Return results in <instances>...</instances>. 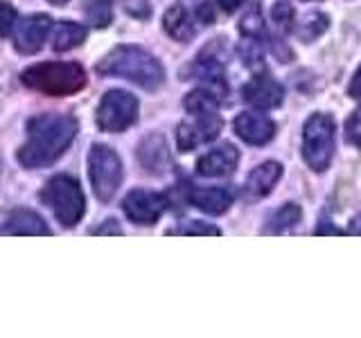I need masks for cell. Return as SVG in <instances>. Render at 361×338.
I'll list each match as a JSON object with an SVG mask.
<instances>
[{"label":"cell","instance_id":"obj_1","mask_svg":"<svg viewBox=\"0 0 361 338\" xmlns=\"http://www.w3.org/2000/svg\"><path fill=\"white\" fill-rule=\"evenodd\" d=\"M79 124L66 113H43L27 122V138L16 151L25 169H43L56 163L73 144Z\"/></svg>","mask_w":361,"mask_h":338},{"label":"cell","instance_id":"obj_2","mask_svg":"<svg viewBox=\"0 0 361 338\" xmlns=\"http://www.w3.org/2000/svg\"><path fill=\"white\" fill-rule=\"evenodd\" d=\"M95 70L104 77H122L145 90H156L165 82L161 61L138 45H118L97 63Z\"/></svg>","mask_w":361,"mask_h":338},{"label":"cell","instance_id":"obj_3","mask_svg":"<svg viewBox=\"0 0 361 338\" xmlns=\"http://www.w3.org/2000/svg\"><path fill=\"white\" fill-rule=\"evenodd\" d=\"M219 101L221 99L217 95H212L206 88L192 90V93L185 95L183 106L188 111L190 120L178 124V131H176L180 151H192V149H197L199 144L212 142L217 138L224 127V120L217 113Z\"/></svg>","mask_w":361,"mask_h":338},{"label":"cell","instance_id":"obj_4","mask_svg":"<svg viewBox=\"0 0 361 338\" xmlns=\"http://www.w3.org/2000/svg\"><path fill=\"white\" fill-rule=\"evenodd\" d=\"M20 82L48 97H68L86 86V70L73 61H41L25 68Z\"/></svg>","mask_w":361,"mask_h":338},{"label":"cell","instance_id":"obj_5","mask_svg":"<svg viewBox=\"0 0 361 338\" xmlns=\"http://www.w3.org/2000/svg\"><path fill=\"white\" fill-rule=\"evenodd\" d=\"M41 201L52 210L56 221L66 225V228H73V225L82 221L84 210H86L82 187H79L77 178L68 174L52 176L41 189Z\"/></svg>","mask_w":361,"mask_h":338},{"label":"cell","instance_id":"obj_6","mask_svg":"<svg viewBox=\"0 0 361 338\" xmlns=\"http://www.w3.org/2000/svg\"><path fill=\"white\" fill-rule=\"evenodd\" d=\"M334 156V120L327 113H314L302 129V158L314 172H325Z\"/></svg>","mask_w":361,"mask_h":338},{"label":"cell","instance_id":"obj_7","mask_svg":"<svg viewBox=\"0 0 361 338\" xmlns=\"http://www.w3.org/2000/svg\"><path fill=\"white\" fill-rule=\"evenodd\" d=\"M88 178L95 196L109 203L122 183V163L118 154L106 144H95L88 154Z\"/></svg>","mask_w":361,"mask_h":338},{"label":"cell","instance_id":"obj_8","mask_svg":"<svg viewBox=\"0 0 361 338\" xmlns=\"http://www.w3.org/2000/svg\"><path fill=\"white\" fill-rule=\"evenodd\" d=\"M97 127L106 133L127 131L138 118V99L124 90H109L97 106Z\"/></svg>","mask_w":361,"mask_h":338},{"label":"cell","instance_id":"obj_9","mask_svg":"<svg viewBox=\"0 0 361 338\" xmlns=\"http://www.w3.org/2000/svg\"><path fill=\"white\" fill-rule=\"evenodd\" d=\"M124 214L138 225H154L167 210V199L149 189H133L122 203Z\"/></svg>","mask_w":361,"mask_h":338},{"label":"cell","instance_id":"obj_10","mask_svg":"<svg viewBox=\"0 0 361 338\" xmlns=\"http://www.w3.org/2000/svg\"><path fill=\"white\" fill-rule=\"evenodd\" d=\"M52 30V20L45 14H32L25 18H18L14 30V45L23 54H34L43 48V41L48 39Z\"/></svg>","mask_w":361,"mask_h":338},{"label":"cell","instance_id":"obj_11","mask_svg":"<svg viewBox=\"0 0 361 338\" xmlns=\"http://www.w3.org/2000/svg\"><path fill=\"white\" fill-rule=\"evenodd\" d=\"M242 95L246 104H251L257 111H269L282 104V97H285V90L282 86L271 79L269 75H255L251 82L242 88Z\"/></svg>","mask_w":361,"mask_h":338},{"label":"cell","instance_id":"obj_12","mask_svg":"<svg viewBox=\"0 0 361 338\" xmlns=\"http://www.w3.org/2000/svg\"><path fill=\"white\" fill-rule=\"evenodd\" d=\"M237 163H240V151L231 142H224L217 149H212L199 158L197 172L206 178H221V176H231Z\"/></svg>","mask_w":361,"mask_h":338},{"label":"cell","instance_id":"obj_13","mask_svg":"<svg viewBox=\"0 0 361 338\" xmlns=\"http://www.w3.org/2000/svg\"><path fill=\"white\" fill-rule=\"evenodd\" d=\"M235 133L248 144H267L274 140L276 124L262 113H240L235 118Z\"/></svg>","mask_w":361,"mask_h":338},{"label":"cell","instance_id":"obj_14","mask_svg":"<svg viewBox=\"0 0 361 338\" xmlns=\"http://www.w3.org/2000/svg\"><path fill=\"white\" fill-rule=\"evenodd\" d=\"M138 161L145 172L149 174H165L169 169V149L167 140L161 133H152L140 140L138 144Z\"/></svg>","mask_w":361,"mask_h":338},{"label":"cell","instance_id":"obj_15","mask_svg":"<svg viewBox=\"0 0 361 338\" xmlns=\"http://www.w3.org/2000/svg\"><path fill=\"white\" fill-rule=\"evenodd\" d=\"M188 201L206 214H224L233 206V192L228 187H192Z\"/></svg>","mask_w":361,"mask_h":338},{"label":"cell","instance_id":"obj_16","mask_svg":"<svg viewBox=\"0 0 361 338\" xmlns=\"http://www.w3.org/2000/svg\"><path fill=\"white\" fill-rule=\"evenodd\" d=\"M282 176V167L280 163H274V161H269L264 165H259L255 167L251 174H248L246 178V194L251 196V199H262L267 194H271V189L276 187V183L280 180Z\"/></svg>","mask_w":361,"mask_h":338},{"label":"cell","instance_id":"obj_17","mask_svg":"<svg viewBox=\"0 0 361 338\" xmlns=\"http://www.w3.org/2000/svg\"><path fill=\"white\" fill-rule=\"evenodd\" d=\"M0 234H50L45 221L32 210H14L0 225Z\"/></svg>","mask_w":361,"mask_h":338},{"label":"cell","instance_id":"obj_18","mask_svg":"<svg viewBox=\"0 0 361 338\" xmlns=\"http://www.w3.org/2000/svg\"><path fill=\"white\" fill-rule=\"evenodd\" d=\"M163 25H165V32L169 34V37H172L174 41H178V43H190L192 39H195V34H197L195 23H192L188 9L183 5L169 7L165 11V16H163Z\"/></svg>","mask_w":361,"mask_h":338},{"label":"cell","instance_id":"obj_19","mask_svg":"<svg viewBox=\"0 0 361 338\" xmlns=\"http://www.w3.org/2000/svg\"><path fill=\"white\" fill-rule=\"evenodd\" d=\"M86 34H88V30L84 25H79V23H71V20L56 23L54 32H52V50L54 52L73 50L86 41Z\"/></svg>","mask_w":361,"mask_h":338},{"label":"cell","instance_id":"obj_20","mask_svg":"<svg viewBox=\"0 0 361 338\" xmlns=\"http://www.w3.org/2000/svg\"><path fill=\"white\" fill-rule=\"evenodd\" d=\"M327 25H330V20H327L325 14H319V11H312V14H305L302 20L298 23L296 27H293V32H296V37L305 43H310L314 39H319L321 34L327 30Z\"/></svg>","mask_w":361,"mask_h":338},{"label":"cell","instance_id":"obj_21","mask_svg":"<svg viewBox=\"0 0 361 338\" xmlns=\"http://www.w3.org/2000/svg\"><path fill=\"white\" fill-rule=\"evenodd\" d=\"M84 14L93 27H109L113 20V0H84Z\"/></svg>","mask_w":361,"mask_h":338},{"label":"cell","instance_id":"obj_22","mask_svg":"<svg viewBox=\"0 0 361 338\" xmlns=\"http://www.w3.org/2000/svg\"><path fill=\"white\" fill-rule=\"evenodd\" d=\"M300 221V208L293 206V203H287V206H282L276 214L274 219H271L267 232H287L289 228H293Z\"/></svg>","mask_w":361,"mask_h":338},{"label":"cell","instance_id":"obj_23","mask_svg":"<svg viewBox=\"0 0 361 338\" xmlns=\"http://www.w3.org/2000/svg\"><path fill=\"white\" fill-rule=\"evenodd\" d=\"M240 32L246 39H257L259 34H264V25H262V16H259V7H253L248 14L242 18L240 23Z\"/></svg>","mask_w":361,"mask_h":338},{"label":"cell","instance_id":"obj_24","mask_svg":"<svg viewBox=\"0 0 361 338\" xmlns=\"http://www.w3.org/2000/svg\"><path fill=\"white\" fill-rule=\"evenodd\" d=\"M18 23V11L5 0H0V37H11Z\"/></svg>","mask_w":361,"mask_h":338},{"label":"cell","instance_id":"obj_25","mask_svg":"<svg viewBox=\"0 0 361 338\" xmlns=\"http://www.w3.org/2000/svg\"><path fill=\"white\" fill-rule=\"evenodd\" d=\"M271 16H274L276 25L285 32H293V7L285 0H280V3L274 5V11H271Z\"/></svg>","mask_w":361,"mask_h":338},{"label":"cell","instance_id":"obj_26","mask_svg":"<svg viewBox=\"0 0 361 338\" xmlns=\"http://www.w3.org/2000/svg\"><path fill=\"white\" fill-rule=\"evenodd\" d=\"M345 140L361 149V108H357L345 122Z\"/></svg>","mask_w":361,"mask_h":338},{"label":"cell","instance_id":"obj_27","mask_svg":"<svg viewBox=\"0 0 361 338\" xmlns=\"http://www.w3.org/2000/svg\"><path fill=\"white\" fill-rule=\"evenodd\" d=\"M169 234H221V230L214 228V225H208V223L190 221L185 225H180V228L169 230Z\"/></svg>","mask_w":361,"mask_h":338},{"label":"cell","instance_id":"obj_28","mask_svg":"<svg viewBox=\"0 0 361 338\" xmlns=\"http://www.w3.org/2000/svg\"><path fill=\"white\" fill-rule=\"evenodd\" d=\"M242 56H244V63L246 65H251V68H255V65H262V50L257 48V43H255V39H246V43L242 45Z\"/></svg>","mask_w":361,"mask_h":338},{"label":"cell","instance_id":"obj_29","mask_svg":"<svg viewBox=\"0 0 361 338\" xmlns=\"http://www.w3.org/2000/svg\"><path fill=\"white\" fill-rule=\"evenodd\" d=\"M124 9L135 18H147L152 14L149 0H124Z\"/></svg>","mask_w":361,"mask_h":338},{"label":"cell","instance_id":"obj_30","mask_svg":"<svg viewBox=\"0 0 361 338\" xmlns=\"http://www.w3.org/2000/svg\"><path fill=\"white\" fill-rule=\"evenodd\" d=\"M348 95L361 101V65H359V70L355 73L353 82H350V86H348Z\"/></svg>","mask_w":361,"mask_h":338},{"label":"cell","instance_id":"obj_31","mask_svg":"<svg viewBox=\"0 0 361 338\" xmlns=\"http://www.w3.org/2000/svg\"><path fill=\"white\" fill-rule=\"evenodd\" d=\"M95 234H120L122 230L116 225V221H109L106 225H102V228H97V230H93Z\"/></svg>","mask_w":361,"mask_h":338},{"label":"cell","instance_id":"obj_32","mask_svg":"<svg viewBox=\"0 0 361 338\" xmlns=\"http://www.w3.org/2000/svg\"><path fill=\"white\" fill-rule=\"evenodd\" d=\"M244 3H246V0H219L221 9H224V11H228V14H231V11H235V9H240Z\"/></svg>","mask_w":361,"mask_h":338},{"label":"cell","instance_id":"obj_33","mask_svg":"<svg viewBox=\"0 0 361 338\" xmlns=\"http://www.w3.org/2000/svg\"><path fill=\"white\" fill-rule=\"evenodd\" d=\"M350 234H361V217H357L353 223H350Z\"/></svg>","mask_w":361,"mask_h":338},{"label":"cell","instance_id":"obj_34","mask_svg":"<svg viewBox=\"0 0 361 338\" xmlns=\"http://www.w3.org/2000/svg\"><path fill=\"white\" fill-rule=\"evenodd\" d=\"M52 5H63V3H68V0H50Z\"/></svg>","mask_w":361,"mask_h":338}]
</instances>
